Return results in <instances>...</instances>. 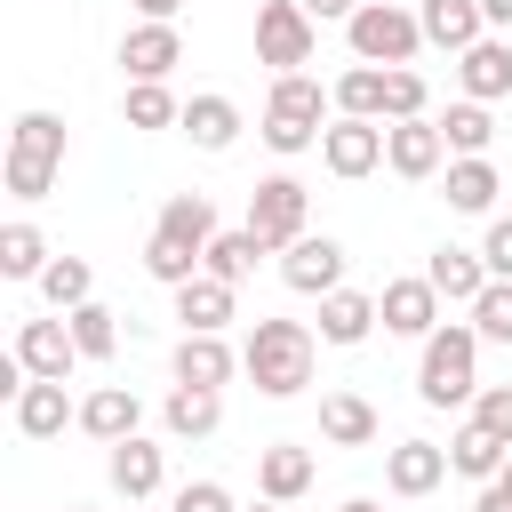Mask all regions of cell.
Returning <instances> with one entry per match:
<instances>
[{
  "mask_svg": "<svg viewBox=\"0 0 512 512\" xmlns=\"http://www.w3.org/2000/svg\"><path fill=\"white\" fill-rule=\"evenodd\" d=\"M312 360H320V328L304 320H248V344H240V376L264 392V400H296L312 384Z\"/></svg>",
  "mask_w": 512,
  "mask_h": 512,
  "instance_id": "obj_1",
  "label": "cell"
},
{
  "mask_svg": "<svg viewBox=\"0 0 512 512\" xmlns=\"http://www.w3.org/2000/svg\"><path fill=\"white\" fill-rule=\"evenodd\" d=\"M224 224H216V208H208V192H168L160 200V224H152V240H144V272L160 280V288H184L200 264H208V240H216Z\"/></svg>",
  "mask_w": 512,
  "mask_h": 512,
  "instance_id": "obj_2",
  "label": "cell"
},
{
  "mask_svg": "<svg viewBox=\"0 0 512 512\" xmlns=\"http://www.w3.org/2000/svg\"><path fill=\"white\" fill-rule=\"evenodd\" d=\"M328 112H336V88H320L312 72H272L256 136H264L272 152H312V144L328 136Z\"/></svg>",
  "mask_w": 512,
  "mask_h": 512,
  "instance_id": "obj_3",
  "label": "cell"
},
{
  "mask_svg": "<svg viewBox=\"0 0 512 512\" xmlns=\"http://www.w3.org/2000/svg\"><path fill=\"white\" fill-rule=\"evenodd\" d=\"M480 392V328L472 320H440L424 336V360H416V400L424 408H464Z\"/></svg>",
  "mask_w": 512,
  "mask_h": 512,
  "instance_id": "obj_4",
  "label": "cell"
},
{
  "mask_svg": "<svg viewBox=\"0 0 512 512\" xmlns=\"http://www.w3.org/2000/svg\"><path fill=\"white\" fill-rule=\"evenodd\" d=\"M56 168H64V120L56 112H16V128H8V192L16 200H48V184H56Z\"/></svg>",
  "mask_w": 512,
  "mask_h": 512,
  "instance_id": "obj_5",
  "label": "cell"
},
{
  "mask_svg": "<svg viewBox=\"0 0 512 512\" xmlns=\"http://www.w3.org/2000/svg\"><path fill=\"white\" fill-rule=\"evenodd\" d=\"M344 40H352V64H416L424 24H416V8H400V0H360L352 24H344Z\"/></svg>",
  "mask_w": 512,
  "mask_h": 512,
  "instance_id": "obj_6",
  "label": "cell"
},
{
  "mask_svg": "<svg viewBox=\"0 0 512 512\" xmlns=\"http://www.w3.org/2000/svg\"><path fill=\"white\" fill-rule=\"evenodd\" d=\"M312 48H320V24H312L304 0H256V64H272V72H304Z\"/></svg>",
  "mask_w": 512,
  "mask_h": 512,
  "instance_id": "obj_7",
  "label": "cell"
},
{
  "mask_svg": "<svg viewBox=\"0 0 512 512\" xmlns=\"http://www.w3.org/2000/svg\"><path fill=\"white\" fill-rule=\"evenodd\" d=\"M248 232L280 256L288 240H304V232H312V192H304L296 176H264V184L248 192Z\"/></svg>",
  "mask_w": 512,
  "mask_h": 512,
  "instance_id": "obj_8",
  "label": "cell"
},
{
  "mask_svg": "<svg viewBox=\"0 0 512 512\" xmlns=\"http://www.w3.org/2000/svg\"><path fill=\"white\" fill-rule=\"evenodd\" d=\"M384 168L408 176V184L440 176V168H448V136H440V120H432V112H416V120H384Z\"/></svg>",
  "mask_w": 512,
  "mask_h": 512,
  "instance_id": "obj_9",
  "label": "cell"
},
{
  "mask_svg": "<svg viewBox=\"0 0 512 512\" xmlns=\"http://www.w3.org/2000/svg\"><path fill=\"white\" fill-rule=\"evenodd\" d=\"M320 160H328V176H344V184L376 176V168H384V120H352V112H336L328 136H320Z\"/></svg>",
  "mask_w": 512,
  "mask_h": 512,
  "instance_id": "obj_10",
  "label": "cell"
},
{
  "mask_svg": "<svg viewBox=\"0 0 512 512\" xmlns=\"http://www.w3.org/2000/svg\"><path fill=\"white\" fill-rule=\"evenodd\" d=\"M104 480H112V496H128V504H152V496L168 488V448H152L144 432H128V440H112Z\"/></svg>",
  "mask_w": 512,
  "mask_h": 512,
  "instance_id": "obj_11",
  "label": "cell"
},
{
  "mask_svg": "<svg viewBox=\"0 0 512 512\" xmlns=\"http://www.w3.org/2000/svg\"><path fill=\"white\" fill-rule=\"evenodd\" d=\"M280 280H288L296 296H336V288H344V248H336L328 232H304V240L280 248Z\"/></svg>",
  "mask_w": 512,
  "mask_h": 512,
  "instance_id": "obj_12",
  "label": "cell"
},
{
  "mask_svg": "<svg viewBox=\"0 0 512 512\" xmlns=\"http://www.w3.org/2000/svg\"><path fill=\"white\" fill-rule=\"evenodd\" d=\"M440 304H448V296H440L424 272H400V280H384V296H376L384 328H392V336H416V344L440 328Z\"/></svg>",
  "mask_w": 512,
  "mask_h": 512,
  "instance_id": "obj_13",
  "label": "cell"
},
{
  "mask_svg": "<svg viewBox=\"0 0 512 512\" xmlns=\"http://www.w3.org/2000/svg\"><path fill=\"white\" fill-rule=\"evenodd\" d=\"M176 64H184V32H176V24L136 16V24L120 32V72H128V80H168Z\"/></svg>",
  "mask_w": 512,
  "mask_h": 512,
  "instance_id": "obj_14",
  "label": "cell"
},
{
  "mask_svg": "<svg viewBox=\"0 0 512 512\" xmlns=\"http://www.w3.org/2000/svg\"><path fill=\"white\" fill-rule=\"evenodd\" d=\"M8 352H16L32 376H56V384L80 368V344H72V320H64V312H56V320H16V344H8Z\"/></svg>",
  "mask_w": 512,
  "mask_h": 512,
  "instance_id": "obj_15",
  "label": "cell"
},
{
  "mask_svg": "<svg viewBox=\"0 0 512 512\" xmlns=\"http://www.w3.org/2000/svg\"><path fill=\"white\" fill-rule=\"evenodd\" d=\"M448 480V448L440 440H400V448H384V488L392 496H432Z\"/></svg>",
  "mask_w": 512,
  "mask_h": 512,
  "instance_id": "obj_16",
  "label": "cell"
},
{
  "mask_svg": "<svg viewBox=\"0 0 512 512\" xmlns=\"http://www.w3.org/2000/svg\"><path fill=\"white\" fill-rule=\"evenodd\" d=\"M456 88L472 96V104H496V96H512V40H472L464 56H456Z\"/></svg>",
  "mask_w": 512,
  "mask_h": 512,
  "instance_id": "obj_17",
  "label": "cell"
},
{
  "mask_svg": "<svg viewBox=\"0 0 512 512\" xmlns=\"http://www.w3.org/2000/svg\"><path fill=\"white\" fill-rule=\"evenodd\" d=\"M440 192H448V208H456V216H488V208H496V192H504V176H496V160H488V152H464V160H448V168H440Z\"/></svg>",
  "mask_w": 512,
  "mask_h": 512,
  "instance_id": "obj_18",
  "label": "cell"
},
{
  "mask_svg": "<svg viewBox=\"0 0 512 512\" xmlns=\"http://www.w3.org/2000/svg\"><path fill=\"white\" fill-rule=\"evenodd\" d=\"M168 296H176V320H184V328H208V336H224V320L240 312V288L216 280V272H192V280L168 288Z\"/></svg>",
  "mask_w": 512,
  "mask_h": 512,
  "instance_id": "obj_19",
  "label": "cell"
},
{
  "mask_svg": "<svg viewBox=\"0 0 512 512\" xmlns=\"http://www.w3.org/2000/svg\"><path fill=\"white\" fill-rule=\"evenodd\" d=\"M240 376V352L224 344V336H208V328H184V344H176V384H208V392H224Z\"/></svg>",
  "mask_w": 512,
  "mask_h": 512,
  "instance_id": "obj_20",
  "label": "cell"
},
{
  "mask_svg": "<svg viewBox=\"0 0 512 512\" xmlns=\"http://www.w3.org/2000/svg\"><path fill=\"white\" fill-rule=\"evenodd\" d=\"M8 408H16V432H24V440H56L64 424H80V408L64 400V384H56V376H32Z\"/></svg>",
  "mask_w": 512,
  "mask_h": 512,
  "instance_id": "obj_21",
  "label": "cell"
},
{
  "mask_svg": "<svg viewBox=\"0 0 512 512\" xmlns=\"http://www.w3.org/2000/svg\"><path fill=\"white\" fill-rule=\"evenodd\" d=\"M312 448H296V440H272V448H256V496H272V504H296L304 488H312Z\"/></svg>",
  "mask_w": 512,
  "mask_h": 512,
  "instance_id": "obj_22",
  "label": "cell"
},
{
  "mask_svg": "<svg viewBox=\"0 0 512 512\" xmlns=\"http://www.w3.org/2000/svg\"><path fill=\"white\" fill-rule=\"evenodd\" d=\"M416 24H424V48H448V56H464L472 40H488L480 0H424V8H416Z\"/></svg>",
  "mask_w": 512,
  "mask_h": 512,
  "instance_id": "obj_23",
  "label": "cell"
},
{
  "mask_svg": "<svg viewBox=\"0 0 512 512\" xmlns=\"http://www.w3.org/2000/svg\"><path fill=\"white\" fill-rule=\"evenodd\" d=\"M136 424H144V400H136L128 384H96V392L80 400V432H88V440H104V448H112V440H128Z\"/></svg>",
  "mask_w": 512,
  "mask_h": 512,
  "instance_id": "obj_24",
  "label": "cell"
},
{
  "mask_svg": "<svg viewBox=\"0 0 512 512\" xmlns=\"http://www.w3.org/2000/svg\"><path fill=\"white\" fill-rule=\"evenodd\" d=\"M240 128H248V120H240V104H232V96H216V88H200V96L184 104V136H192L200 152H232V144H240Z\"/></svg>",
  "mask_w": 512,
  "mask_h": 512,
  "instance_id": "obj_25",
  "label": "cell"
},
{
  "mask_svg": "<svg viewBox=\"0 0 512 512\" xmlns=\"http://www.w3.org/2000/svg\"><path fill=\"white\" fill-rule=\"evenodd\" d=\"M424 280H432V288H440L448 304H472V296H480V288H488L496 272H488V256H480V248H432Z\"/></svg>",
  "mask_w": 512,
  "mask_h": 512,
  "instance_id": "obj_26",
  "label": "cell"
},
{
  "mask_svg": "<svg viewBox=\"0 0 512 512\" xmlns=\"http://www.w3.org/2000/svg\"><path fill=\"white\" fill-rule=\"evenodd\" d=\"M376 320H384V312H376V296H360V288L320 296V344H368Z\"/></svg>",
  "mask_w": 512,
  "mask_h": 512,
  "instance_id": "obj_27",
  "label": "cell"
},
{
  "mask_svg": "<svg viewBox=\"0 0 512 512\" xmlns=\"http://www.w3.org/2000/svg\"><path fill=\"white\" fill-rule=\"evenodd\" d=\"M160 424H168L176 440H208V432L224 424V392H208V384H176L168 408H160Z\"/></svg>",
  "mask_w": 512,
  "mask_h": 512,
  "instance_id": "obj_28",
  "label": "cell"
},
{
  "mask_svg": "<svg viewBox=\"0 0 512 512\" xmlns=\"http://www.w3.org/2000/svg\"><path fill=\"white\" fill-rule=\"evenodd\" d=\"M376 432H384V424H376V408H368L360 392H328V400H320V440H328V448H368Z\"/></svg>",
  "mask_w": 512,
  "mask_h": 512,
  "instance_id": "obj_29",
  "label": "cell"
},
{
  "mask_svg": "<svg viewBox=\"0 0 512 512\" xmlns=\"http://www.w3.org/2000/svg\"><path fill=\"white\" fill-rule=\"evenodd\" d=\"M504 456H512V448H504L488 424H464V432L448 440V472H456V480H496V472H504Z\"/></svg>",
  "mask_w": 512,
  "mask_h": 512,
  "instance_id": "obj_30",
  "label": "cell"
},
{
  "mask_svg": "<svg viewBox=\"0 0 512 512\" xmlns=\"http://www.w3.org/2000/svg\"><path fill=\"white\" fill-rule=\"evenodd\" d=\"M120 120H128V128H184V104H176V88H168V80H128Z\"/></svg>",
  "mask_w": 512,
  "mask_h": 512,
  "instance_id": "obj_31",
  "label": "cell"
},
{
  "mask_svg": "<svg viewBox=\"0 0 512 512\" xmlns=\"http://www.w3.org/2000/svg\"><path fill=\"white\" fill-rule=\"evenodd\" d=\"M432 120H440V136H448V160H464V152H488V144H496V112H488V104H472V96H464V104H448V112H432Z\"/></svg>",
  "mask_w": 512,
  "mask_h": 512,
  "instance_id": "obj_32",
  "label": "cell"
},
{
  "mask_svg": "<svg viewBox=\"0 0 512 512\" xmlns=\"http://www.w3.org/2000/svg\"><path fill=\"white\" fill-rule=\"evenodd\" d=\"M48 256H56V248L40 240V224H24V216H16V224H0V280H40V272H48Z\"/></svg>",
  "mask_w": 512,
  "mask_h": 512,
  "instance_id": "obj_33",
  "label": "cell"
},
{
  "mask_svg": "<svg viewBox=\"0 0 512 512\" xmlns=\"http://www.w3.org/2000/svg\"><path fill=\"white\" fill-rule=\"evenodd\" d=\"M64 320H72L80 360H112V352H120V312H112V304H96V296H88V304H72Z\"/></svg>",
  "mask_w": 512,
  "mask_h": 512,
  "instance_id": "obj_34",
  "label": "cell"
},
{
  "mask_svg": "<svg viewBox=\"0 0 512 512\" xmlns=\"http://www.w3.org/2000/svg\"><path fill=\"white\" fill-rule=\"evenodd\" d=\"M256 256H272V248L240 224V232H216V240H208V264H200V272H216V280H232V288H240V280L256 272Z\"/></svg>",
  "mask_w": 512,
  "mask_h": 512,
  "instance_id": "obj_35",
  "label": "cell"
},
{
  "mask_svg": "<svg viewBox=\"0 0 512 512\" xmlns=\"http://www.w3.org/2000/svg\"><path fill=\"white\" fill-rule=\"evenodd\" d=\"M40 296H48L56 312L88 304V296H96V272H88V256H48V272H40Z\"/></svg>",
  "mask_w": 512,
  "mask_h": 512,
  "instance_id": "obj_36",
  "label": "cell"
},
{
  "mask_svg": "<svg viewBox=\"0 0 512 512\" xmlns=\"http://www.w3.org/2000/svg\"><path fill=\"white\" fill-rule=\"evenodd\" d=\"M336 112H352V120H384V64H352V72L336 80Z\"/></svg>",
  "mask_w": 512,
  "mask_h": 512,
  "instance_id": "obj_37",
  "label": "cell"
},
{
  "mask_svg": "<svg viewBox=\"0 0 512 512\" xmlns=\"http://www.w3.org/2000/svg\"><path fill=\"white\" fill-rule=\"evenodd\" d=\"M472 328H480V344H512V280H488L472 304Z\"/></svg>",
  "mask_w": 512,
  "mask_h": 512,
  "instance_id": "obj_38",
  "label": "cell"
},
{
  "mask_svg": "<svg viewBox=\"0 0 512 512\" xmlns=\"http://www.w3.org/2000/svg\"><path fill=\"white\" fill-rule=\"evenodd\" d=\"M424 104H432L424 72H416V64H384V120H416Z\"/></svg>",
  "mask_w": 512,
  "mask_h": 512,
  "instance_id": "obj_39",
  "label": "cell"
},
{
  "mask_svg": "<svg viewBox=\"0 0 512 512\" xmlns=\"http://www.w3.org/2000/svg\"><path fill=\"white\" fill-rule=\"evenodd\" d=\"M472 424H488V432L512 448V384H480V392H472Z\"/></svg>",
  "mask_w": 512,
  "mask_h": 512,
  "instance_id": "obj_40",
  "label": "cell"
},
{
  "mask_svg": "<svg viewBox=\"0 0 512 512\" xmlns=\"http://www.w3.org/2000/svg\"><path fill=\"white\" fill-rule=\"evenodd\" d=\"M168 512H240V504H232L224 480H184V488L168 496Z\"/></svg>",
  "mask_w": 512,
  "mask_h": 512,
  "instance_id": "obj_41",
  "label": "cell"
},
{
  "mask_svg": "<svg viewBox=\"0 0 512 512\" xmlns=\"http://www.w3.org/2000/svg\"><path fill=\"white\" fill-rule=\"evenodd\" d=\"M480 256H488V272H496V280H512V216H488V240H480Z\"/></svg>",
  "mask_w": 512,
  "mask_h": 512,
  "instance_id": "obj_42",
  "label": "cell"
},
{
  "mask_svg": "<svg viewBox=\"0 0 512 512\" xmlns=\"http://www.w3.org/2000/svg\"><path fill=\"white\" fill-rule=\"evenodd\" d=\"M472 512H512V456H504L496 480H480V504H472Z\"/></svg>",
  "mask_w": 512,
  "mask_h": 512,
  "instance_id": "obj_43",
  "label": "cell"
},
{
  "mask_svg": "<svg viewBox=\"0 0 512 512\" xmlns=\"http://www.w3.org/2000/svg\"><path fill=\"white\" fill-rule=\"evenodd\" d=\"M304 8H312V24H352L360 0H304Z\"/></svg>",
  "mask_w": 512,
  "mask_h": 512,
  "instance_id": "obj_44",
  "label": "cell"
},
{
  "mask_svg": "<svg viewBox=\"0 0 512 512\" xmlns=\"http://www.w3.org/2000/svg\"><path fill=\"white\" fill-rule=\"evenodd\" d=\"M176 8L184 0H136V16H152V24H176Z\"/></svg>",
  "mask_w": 512,
  "mask_h": 512,
  "instance_id": "obj_45",
  "label": "cell"
},
{
  "mask_svg": "<svg viewBox=\"0 0 512 512\" xmlns=\"http://www.w3.org/2000/svg\"><path fill=\"white\" fill-rule=\"evenodd\" d=\"M480 16H488V32H512V0H480Z\"/></svg>",
  "mask_w": 512,
  "mask_h": 512,
  "instance_id": "obj_46",
  "label": "cell"
},
{
  "mask_svg": "<svg viewBox=\"0 0 512 512\" xmlns=\"http://www.w3.org/2000/svg\"><path fill=\"white\" fill-rule=\"evenodd\" d=\"M336 512H384V504H376V496H352V504H336Z\"/></svg>",
  "mask_w": 512,
  "mask_h": 512,
  "instance_id": "obj_47",
  "label": "cell"
},
{
  "mask_svg": "<svg viewBox=\"0 0 512 512\" xmlns=\"http://www.w3.org/2000/svg\"><path fill=\"white\" fill-rule=\"evenodd\" d=\"M248 512H280V504H272V496H264V504H248Z\"/></svg>",
  "mask_w": 512,
  "mask_h": 512,
  "instance_id": "obj_48",
  "label": "cell"
},
{
  "mask_svg": "<svg viewBox=\"0 0 512 512\" xmlns=\"http://www.w3.org/2000/svg\"><path fill=\"white\" fill-rule=\"evenodd\" d=\"M72 512H88V504H72Z\"/></svg>",
  "mask_w": 512,
  "mask_h": 512,
  "instance_id": "obj_49",
  "label": "cell"
},
{
  "mask_svg": "<svg viewBox=\"0 0 512 512\" xmlns=\"http://www.w3.org/2000/svg\"><path fill=\"white\" fill-rule=\"evenodd\" d=\"M128 512H144V504H128Z\"/></svg>",
  "mask_w": 512,
  "mask_h": 512,
  "instance_id": "obj_50",
  "label": "cell"
}]
</instances>
